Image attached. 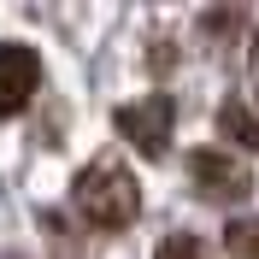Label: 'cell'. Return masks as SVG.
<instances>
[{"label": "cell", "instance_id": "cell-4", "mask_svg": "<svg viewBox=\"0 0 259 259\" xmlns=\"http://www.w3.org/2000/svg\"><path fill=\"white\" fill-rule=\"evenodd\" d=\"M35 82H41V59H35L30 41H0V118H18L35 100Z\"/></svg>", "mask_w": 259, "mask_h": 259}, {"label": "cell", "instance_id": "cell-5", "mask_svg": "<svg viewBox=\"0 0 259 259\" xmlns=\"http://www.w3.org/2000/svg\"><path fill=\"white\" fill-rule=\"evenodd\" d=\"M218 130H224L236 147H259V118L247 112L242 100H224V106H218Z\"/></svg>", "mask_w": 259, "mask_h": 259}, {"label": "cell", "instance_id": "cell-7", "mask_svg": "<svg viewBox=\"0 0 259 259\" xmlns=\"http://www.w3.org/2000/svg\"><path fill=\"white\" fill-rule=\"evenodd\" d=\"M153 259H206V247L194 242V236H165V242L153 247Z\"/></svg>", "mask_w": 259, "mask_h": 259}, {"label": "cell", "instance_id": "cell-8", "mask_svg": "<svg viewBox=\"0 0 259 259\" xmlns=\"http://www.w3.org/2000/svg\"><path fill=\"white\" fill-rule=\"evenodd\" d=\"M200 24H206V30H236V24H242V6H206V12H200Z\"/></svg>", "mask_w": 259, "mask_h": 259}, {"label": "cell", "instance_id": "cell-2", "mask_svg": "<svg viewBox=\"0 0 259 259\" xmlns=\"http://www.w3.org/2000/svg\"><path fill=\"white\" fill-rule=\"evenodd\" d=\"M171 118H177V100H171V95H147V100L118 106V130H124L130 147H136V153H147V159H165Z\"/></svg>", "mask_w": 259, "mask_h": 259}, {"label": "cell", "instance_id": "cell-1", "mask_svg": "<svg viewBox=\"0 0 259 259\" xmlns=\"http://www.w3.org/2000/svg\"><path fill=\"white\" fill-rule=\"evenodd\" d=\"M77 206L95 230H130L136 212H142V189H136V177L124 171L118 153H100L77 177Z\"/></svg>", "mask_w": 259, "mask_h": 259}, {"label": "cell", "instance_id": "cell-6", "mask_svg": "<svg viewBox=\"0 0 259 259\" xmlns=\"http://www.w3.org/2000/svg\"><path fill=\"white\" fill-rule=\"evenodd\" d=\"M224 247L236 259H259V218H236V224H224Z\"/></svg>", "mask_w": 259, "mask_h": 259}, {"label": "cell", "instance_id": "cell-3", "mask_svg": "<svg viewBox=\"0 0 259 259\" xmlns=\"http://www.w3.org/2000/svg\"><path fill=\"white\" fill-rule=\"evenodd\" d=\"M189 177L200 183L206 200H247L253 194V171L236 153H224V147H194L189 153Z\"/></svg>", "mask_w": 259, "mask_h": 259}]
</instances>
